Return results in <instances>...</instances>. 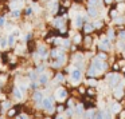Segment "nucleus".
Wrapping results in <instances>:
<instances>
[{"instance_id": "obj_13", "label": "nucleus", "mask_w": 125, "mask_h": 119, "mask_svg": "<svg viewBox=\"0 0 125 119\" xmlns=\"http://www.w3.org/2000/svg\"><path fill=\"white\" fill-rule=\"evenodd\" d=\"M85 46H86V47H90V46H92V38H90V36L85 39Z\"/></svg>"}, {"instance_id": "obj_24", "label": "nucleus", "mask_w": 125, "mask_h": 119, "mask_svg": "<svg viewBox=\"0 0 125 119\" xmlns=\"http://www.w3.org/2000/svg\"><path fill=\"white\" fill-rule=\"evenodd\" d=\"M98 58H100L101 60H105L106 59V55L105 54H100V55H98Z\"/></svg>"}, {"instance_id": "obj_11", "label": "nucleus", "mask_w": 125, "mask_h": 119, "mask_svg": "<svg viewBox=\"0 0 125 119\" xmlns=\"http://www.w3.org/2000/svg\"><path fill=\"white\" fill-rule=\"evenodd\" d=\"M47 79H49V78H47V75H42L41 78H39V83H41V84H44V83L47 82Z\"/></svg>"}, {"instance_id": "obj_17", "label": "nucleus", "mask_w": 125, "mask_h": 119, "mask_svg": "<svg viewBox=\"0 0 125 119\" xmlns=\"http://www.w3.org/2000/svg\"><path fill=\"white\" fill-rule=\"evenodd\" d=\"M120 108H121V107H120V104H114V106H113V112L120 111Z\"/></svg>"}, {"instance_id": "obj_6", "label": "nucleus", "mask_w": 125, "mask_h": 119, "mask_svg": "<svg viewBox=\"0 0 125 119\" xmlns=\"http://www.w3.org/2000/svg\"><path fill=\"white\" fill-rule=\"evenodd\" d=\"M87 14H89L90 17H95V16L98 15V12H97V9H95L94 7L90 6V8H89V11H87Z\"/></svg>"}, {"instance_id": "obj_26", "label": "nucleus", "mask_w": 125, "mask_h": 119, "mask_svg": "<svg viewBox=\"0 0 125 119\" xmlns=\"http://www.w3.org/2000/svg\"><path fill=\"white\" fill-rule=\"evenodd\" d=\"M124 47H125L124 42H120V43H118V48H124Z\"/></svg>"}, {"instance_id": "obj_19", "label": "nucleus", "mask_w": 125, "mask_h": 119, "mask_svg": "<svg viewBox=\"0 0 125 119\" xmlns=\"http://www.w3.org/2000/svg\"><path fill=\"white\" fill-rule=\"evenodd\" d=\"M63 23H62V20L61 19H58V20H55V26H57V27H61V26H62Z\"/></svg>"}, {"instance_id": "obj_12", "label": "nucleus", "mask_w": 125, "mask_h": 119, "mask_svg": "<svg viewBox=\"0 0 125 119\" xmlns=\"http://www.w3.org/2000/svg\"><path fill=\"white\" fill-rule=\"evenodd\" d=\"M34 99H35L36 102H41V100H42V94H41V92H35V95H34Z\"/></svg>"}, {"instance_id": "obj_4", "label": "nucleus", "mask_w": 125, "mask_h": 119, "mask_svg": "<svg viewBox=\"0 0 125 119\" xmlns=\"http://www.w3.org/2000/svg\"><path fill=\"white\" fill-rule=\"evenodd\" d=\"M81 75H82V74H81V71H79V70H74L73 72H71V80H73V82H78L79 79H81Z\"/></svg>"}, {"instance_id": "obj_7", "label": "nucleus", "mask_w": 125, "mask_h": 119, "mask_svg": "<svg viewBox=\"0 0 125 119\" xmlns=\"http://www.w3.org/2000/svg\"><path fill=\"white\" fill-rule=\"evenodd\" d=\"M86 83L89 84V86H92V87H95V86H97V80H95V79H93V76H87Z\"/></svg>"}, {"instance_id": "obj_1", "label": "nucleus", "mask_w": 125, "mask_h": 119, "mask_svg": "<svg viewBox=\"0 0 125 119\" xmlns=\"http://www.w3.org/2000/svg\"><path fill=\"white\" fill-rule=\"evenodd\" d=\"M108 79H109V84L114 87V86L118 84L120 80H121V75L117 74V72H113V74H109V75H108Z\"/></svg>"}, {"instance_id": "obj_5", "label": "nucleus", "mask_w": 125, "mask_h": 119, "mask_svg": "<svg viewBox=\"0 0 125 119\" xmlns=\"http://www.w3.org/2000/svg\"><path fill=\"white\" fill-rule=\"evenodd\" d=\"M43 106H44V107H46L49 111H52V100L50 99V98L43 99Z\"/></svg>"}, {"instance_id": "obj_35", "label": "nucleus", "mask_w": 125, "mask_h": 119, "mask_svg": "<svg viewBox=\"0 0 125 119\" xmlns=\"http://www.w3.org/2000/svg\"><path fill=\"white\" fill-rule=\"evenodd\" d=\"M112 1H113V0H105V3H106V4H110Z\"/></svg>"}, {"instance_id": "obj_23", "label": "nucleus", "mask_w": 125, "mask_h": 119, "mask_svg": "<svg viewBox=\"0 0 125 119\" xmlns=\"http://www.w3.org/2000/svg\"><path fill=\"white\" fill-rule=\"evenodd\" d=\"M87 94L89 95H95V91L93 88H90V90H87Z\"/></svg>"}, {"instance_id": "obj_14", "label": "nucleus", "mask_w": 125, "mask_h": 119, "mask_svg": "<svg viewBox=\"0 0 125 119\" xmlns=\"http://www.w3.org/2000/svg\"><path fill=\"white\" fill-rule=\"evenodd\" d=\"M81 40H82V36L81 35H75V36H74V43H75V44H78Z\"/></svg>"}, {"instance_id": "obj_27", "label": "nucleus", "mask_w": 125, "mask_h": 119, "mask_svg": "<svg viewBox=\"0 0 125 119\" xmlns=\"http://www.w3.org/2000/svg\"><path fill=\"white\" fill-rule=\"evenodd\" d=\"M8 42H10V44L14 43V36H10V38H8Z\"/></svg>"}, {"instance_id": "obj_8", "label": "nucleus", "mask_w": 125, "mask_h": 119, "mask_svg": "<svg viewBox=\"0 0 125 119\" xmlns=\"http://www.w3.org/2000/svg\"><path fill=\"white\" fill-rule=\"evenodd\" d=\"M94 24H89V23H86V24H85V32L86 34H90L92 32L93 30H94Z\"/></svg>"}, {"instance_id": "obj_30", "label": "nucleus", "mask_w": 125, "mask_h": 119, "mask_svg": "<svg viewBox=\"0 0 125 119\" xmlns=\"http://www.w3.org/2000/svg\"><path fill=\"white\" fill-rule=\"evenodd\" d=\"M116 23H117V24H120V23H122V19H120V17H117V19H116Z\"/></svg>"}, {"instance_id": "obj_32", "label": "nucleus", "mask_w": 125, "mask_h": 119, "mask_svg": "<svg viewBox=\"0 0 125 119\" xmlns=\"http://www.w3.org/2000/svg\"><path fill=\"white\" fill-rule=\"evenodd\" d=\"M63 4H65V6H69V4H70V0H65V3Z\"/></svg>"}, {"instance_id": "obj_20", "label": "nucleus", "mask_w": 125, "mask_h": 119, "mask_svg": "<svg viewBox=\"0 0 125 119\" xmlns=\"http://www.w3.org/2000/svg\"><path fill=\"white\" fill-rule=\"evenodd\" d=\"M86 115L87 116H95V114H94V111H93V110H90V111H87V112H86Z\"/></svg>"}, {"instance_id": "obj_25", "label": "nucleus", "mask_w": 125, "mask_h": 119, "mask_svg": "<svg viewBox=\"0 0 125 119\" xmlns=\"http://www.w3.org/2000/svg\"><path fill=\"white\" fill-rule=\"evenodd\" d=\"M58 111H59V112H62L63 110H65V107H63V106H58V108H57Z\"/></svg>"}, {"instance_id": "obj_34", "label": "nucleus", "mask_w": 125, "mask_h": 119, "mask_svg": "<svg viewBox=\"0 0 125 119\" xmlns=\"http://www.w3.org/2000/svg\"><path fill=\"white\" fill-rule=\"evenodd\" d=\"M1 47H6V40H1Z\"/></svg>"}, {"instance_id": "obj_33", "label": "nucleus", "mask_w": 125, "mask_h": 119, "mask_svg": "<svg viewBox=\"0 0 125 119\" xmlns=\"http://www.w3.org/2000/svg\"><path fill=\"white\" fill-rule=\"evenodd\" d=\"M113 68H114V70H118L120 66H118V64H114V66H113Z\"/></svg>"}, {"instance_id": "obj_18", "label": "nucleus", "mask_w": 125, "mask_h": 119, "mask_svg": "<svg viewBox=\"0 0 125 119\" xmlns=\"http://www.w3.org/2000/svg\"><path fill=\"white\" fill-rule=\"evenodd\" d=\"M15 96H16V98H22V92H20L19 90H15Z\"/></svg>"}, {"instance_id": "obj_37", "label": "nucleus", "mask_w": 125, "mask_h": 119, "mask_svg": "<svg viewBox=\"0 0 125 119\" xmlns=\"http://www.w3.org/2000/svg\"><path fill=\"white\" fill-rule=\"evenodd\" d=\"M117 1H118V3H121V1H124V0H117Z\"/></svg>"}, {"instance_id": "obj_36", "label": "nucleus", "mask_w": 125, "mask_h": 119, "mask_svg": "<svg viewBox=\"0 0 125 119\" xmlns=\"http://www.w3.org/2000/svg\"><path fill=\"white\" fill-rule=\"evenodd\" d=\"M4 24V19H0V26H3Z\"/></svg>"}, {"instance_id": "obj_10", "label": "nucleus", "mask_w": 125, "mask_h": 119, "mask_svg": "<svg viewBox=\"0 0 125 119\" xmlns=\"http://www.w3.org/2000/svg\"><path fill=\"white\" fill-rule=\"evenodd\" d=\"M83 22H85V19H82V17H77V19H75V26H77V27H81Z\"/></svg>"}, {"instance_id": "obj_2", "label": "nucleus", "mask_w": 125, "mask_h": 119, "mask_svg": "<svg viewBox=\"0 0 125 119\" xmlns=\"http://www.w3.org/2000/svg\"><path fill=\"white\" fill-rule=\"evenodd\" d=\"M55 96H57L59 100H63L66 96H67V91L63 90V88H58V91L55 92Z\"/></svg>"}, {"instance_id": "obj_28", "label": "nucleus", "mask_w": 125, "mask_h": 119, "mask_svg": "<svg viewBox=\"0 0 125 119\" xmlns=\"http://www.w3.org/2000/svg\"><path fill=\"white\" fill-rule=\"evenodd\" d=\"M66 112H67V115H73V110H71V108H69Z\"/></svg>"}, {"instance_id": "obj_15", "label": "nucleus", "mask_w": 125, "mask_h": 119, "mask_svg": "<svg viewBox=\"0 0 125 119\" xmlns=\"http://www.w3.org/2000/svg\"><path fill=\"white\" fill-rule=\"evenodd\" d=\"M97 3H98V0H89V6H92V7H94Z\"/></svg>"}, {"instance_id": "obj_31", "label": "nucleus", "mask_w": 125, "mask_h": 119, "mask_svg": "<svg viewBox=\"0 0 125 119\" xmlns=\"http://www.w3.org/2000/svg\"><path fill=\"white\" fill-rule=\"evenodd\" d=\"M31 12H32V9H31V8H28L27 11H26V14H27V15H31Z\"/></svg>"}, {"instance_id": "obj_21", "label": "nucleus", "mask_w": 125, "mask_h": 119, "mask_svg": "<svg viewBox=\"0 0 125 119\" xmlns=\"http://www.w3.org/2000/svg\"><path fill=\"white\" fill-rule=\"evenodd\" d=\"M118 36H120V39H122V40H125V31H122V32H120V34H118Z\"/></svg>"}, {"instance_id": "obj_29", "label": "nucleus", "mask_w": 125, "mask_h": 119, "mask_svg": "<svg viewBox=\"0 0 125 119\" xmlns=\"http://www.w3.org/2000/svg\"><path fill=\"white\" fill-rule=\"evenodd\" d=\"M58 80H63V75H62V74H59V75H58Z\"/></svg>"}, {"instance_id": "obj_22", "label": "nucleus", "mask_w": 125, "mask_h": 119, "mask_svg": "<svg viewBox=\"0 0 125 119\" xmlns=\"http://www.w3.org/2000/svg\"><path fill=\"white\" fill-rule=\"evenodd\" d=\"M108 38H109V39H112V38H114V34H113V31H112V30H110V31H109V34H108Z\"/></svg>"}, {"instance_id": "obj_3", "label": "nucleus", "mask_w": 125, "mask_h": 119, "mask_svg": "<svg viewBox=\"0 0 125 119\" xmlns=\"http://www.w3.org/2000/svg\"><path fill=\"white\" fill-rule=\"evenodd\" d=\"M110 42L108 40V39H104L102 42L100 43V50H104V51H108V50H110Z\"/></svg>"}, {"instance_id": "obj_9", "label": "nucleus", "mask_w": 125, "mask_h": 119, "mask_svg": "<svg viewBox=\"0 0 125 119\" xmlns=\"http://www.w3.org/2000/svg\"><path fill=\"white\" fill-rule=\"evenodd\" d=\"M114 95H116V98H122V95H124V92H122V88L121 87H118V88H116V91H114Z\"/></svg>"}, {"instance_id": "obj_16", "label": "nucleus", "mask_w": 125, "mask_h": 119, "mask_svg": "<svg viewBox=\"0 0 125 119\" xmlns=\"http://www.w3.org/2000/svg\"><path fill=\"white\" fill-rule=\"evenodd\" d=\"M102 26H104V23H102V22H97V23H94V27H95V28H101Z\"/></svg>"}]
</instances>
